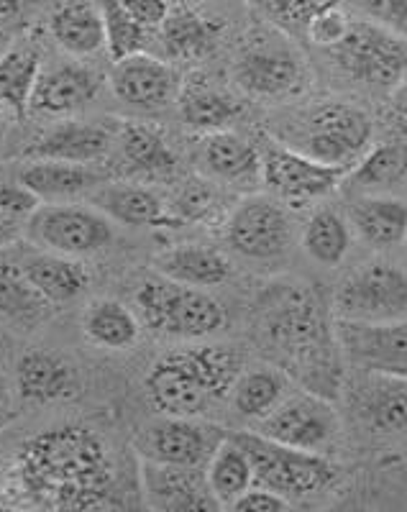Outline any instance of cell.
I'll use <instances>...</instances> for the list:
<instances>
[{"mask_svg": "<svg viewBox=\"0 0 407 512\" xmlns=\"http://www.w3.org/2000/svg\"><path fill=\"white\" fill-rule=\"evenodd\" d=\"M18 182L29 187L41 203H70L85 192H93L103 185V175L93 164L52 162V159H29Z\"/></svg>", "mask_w": 407, "mask_h": 512, "instance_id": "26", "label": "cell"}, {"mask_svg": "<svg viewBox=\"0 0 407 512\" xmlns=\"http://www.w3.org/2000/svg\"><path fill=\"white\" fill-rule=\"evenodd\" d=\"M367 11L374 21L407 39V0H367Z\"/></svg>", "mask_w": 407, "mask_h": 512, "instance_id": "46", "label": "cell"}, {"mask_svg": "<svg viewBox=\"0 0 407 512\" xmlns=\"http://www.w3.org/2000/svg\"><path fill=\"white\" fill-rule=\"evenodd\" d=\"M295 502H290L287 497H282L280 492H274V489L262 487V484H254L239 497V500L233 502L231 510L239 512H285Z\"/></svg>", "mask_w": 407, "mask_h": 512, "instance_id": "43", "label": "cell"}, {"mask_svg": "<svg viewBox=\"0 0 407 512\" xmlns=\"http://www.w3.org/2000/svg\"><path fill=\"white\" fill-rule=\"evenodd\" d=\"M223 24L203 16L198 8L172 6L167 21L159 26L157 36L169 59L177 62H203L216 52Z\"/></svg>", "mask_w": 407, "mask_h": 512, "instance_id": "28", "label": "cell"}, {"mask_svg": "<svg viewBox=\"0 0 407 512\" xmlns=\"http://www.w3.org/2000/svg\"><path fill=\"white\" fill-rule=\"evenodd\" d=\"M21 231H24V223L13 221V218L0 213V249L16 244V241L21 239Z\"/></svg>", "mask_w": 407, "mask_h": 512, "instance_id": "48", "label": "cell"}, {"mask_svg": "<svg viewBox=\"0 0 407 512\" xmlns=\"http://www.w3.org/2000/svg\"><path fill=\"white\" fill-rule=\"evenodd\" d=\"M269 24L292 36H305L320 13L344 6V0H249Z\"/></svg>", "mask_w": 407, "mask_h": 512, "instance_id": "39", "label": "cell"}, {"mask_svg": "<svg viewBox=\"0 0 407 512\" xmlns=\"http://www.w3.org/2000/svg\"><path fill=\"white\" fill-rule=\"evenodd\" d=\"M198 162L203 175L213 182L228 187L254 192L256 185H262V152L259 141H249L241 134L226 128L203 134L198 149Z\"/></svg>", "mask_w": 407, "mask_h": 512, "instance_id": "21", "label": "cell"}, {"mask_svg": "<svg viewBox=\"0 0 407 512\" xmlns=\"http://www.w3.org/2000/svg\"><path fill=\"white\" fill-rule=\"evenodd\" d=\"M52 305L26 280L21 264H0V315L16 323H36L47 315Z\"/></svg>", "mask_w": 407, "mask_h": 512, "instance_id": "38", "label": "cell"}, {"mask_svg": "<svg viewBox=\"0 0 407 512\" xmlns=\"http://www.w3.org/2000/svg\"><path fill=\"white\" fill-rule=\"evenodd\" d=\"M116 144L123 162L141 175H169L177 167V154L169 149L157 128L139 121H123L116 128Z\"/></svg>", "mask_w": 407, "mask_h": 512, "instance_id": "34", "label": "cell"}, {"mask_svg": "<svg viewBox=\"0 0 407 512\" xmlns=\"http://www.w3.org/2000/svg\"><path fill=\"white\" fill-rule=\"evenodd\" d=\"M213 210V192L205 185H187L185 192L177 198V221H200Z\"/></svg>", "mask_w": 407, "mask_h": 512, "instance_id": "45", "label": "cell"}, {"mask_svg": "<svg viewBox=\"0 0 407 512\" xmlns=\"http://www.w3.org/2000/svg\"><path fill=\"white\" fill-rule=\"evenodd\" d=\"M49 34L72 57H93L105 47V21L100 6L88 0L64 3L49 18Z\"/></svg>", "mask_w": 407, "mask_h": 512, "instance_id": "32", "label": "cell"}, {"mask_svg": "<svg viewBox=\"0 0 407 512\" xmlns=\"http://www.w3.org/2000/svg\"><path fill=\"white\" fill-rule=\"evenodd\" d=\"M349 26H351V16L344 11V6H338V8H331V11H326V13H320L313 24L308 26V34L305 36L313 41L315 47L326 49L328 52V49L336 47L338 41L344 39L346 31H349Z\"/></svg>", "mask_w": 407, "mask_h": 512, "instance_id": "41", "label": "cell"}, {"mask_svg": "<svg viewBox=\"0 0 407 512\" xmlns=\"http://www.w3.org/2000/svg\"><path fill=\"white\" fill-rule=\"evenodd\" d=\"M336 333L349 367L407 379V318L390 323L336 320Z\"/></svg>", "mask_w": 407, "mask_h": 512, "instance_id": "15", "label": "cell"}, {"mask_svg": "<svg viewBox=\"0 0 407 512\" xmlns=\"http://www.w3.org/2000/svg\"><path fill=\"white\" fill-rule=\"evenodd\" d=\"M256 141L262 152V185L290 210L310 208L344 185L349 169L315 162L277 141L272 134H259Z\"/></svg>", "mask_w": 407, "mask_h": 512, "instance_id": "10", "label": "cell"}, {"mask_svg": "<svg viewBox=\"0 0 407 512\" xmlns=\"http://www.w3.org/2000/svg\"><path fill=\"white\" fill-rule=\"evenodd\" d=\"M351 231L372 249L407 244V200L392 195H354L349 203Z\"/></svg>", "mask_w": 407, "mask_h": 512, "instance_id": "24", "label": "cell"}, {"mask_svg": "<svg viewBox=\"0 0 407 512\" xmlns=\"http://www.w3.org/2000/svg\"><path fill=\"white\" fill-rule=\"evenodd\" d=\"M228 431L208 418H180L159 415L136 438L139 459L172 466H198L205 469L210 456L216 454Z\"/></svg>", "mask_w": 407, "mask_h": 512, "instance_id": "14", "label": "cell"}, {"mask_svg": "<svg viewBox=\"0 0 407 512\" xmlns=\"http://www.w3.org/2000/svg\"><path fill=\"white\" fill-rule=\"evenodd\" d=\"M251 336L297 387L333 402L344 395L346 359L336 315L313 285L300 280L269 285L251 308Z\"/></svg>", "mask_w": 407, "mask_h": 512, "instance_id": "1", "label": "cell"}, {"mask_svg": "<svg viewBox=\"0 0 407 512\" xmlns=\"http://www.w3.org/2000/svg\"><path fill=\"white\" fill-rule=\"evenodd\" d=\"M108 85H111L113 95L128 108L157 113L164 111L169 103H177L182 77L164 59L149 52H139L113 62Z\"/></svg>", "mask_w": 407, "mask_h": 512, "instance_id": "17", "label": "cell"}, {"mask_svg": "<svg viewBox=\"0 0 407 512\" xmlns=\"http://www.w3.org/2000/svg\"><path fill=\"white\" fill-rule=\"evenodd\" d=\"M18 397L31 405H52L75 395L77 379L62 356L49 351H26L16 364Z\"/></svg>", "mask_w": 407, "mask_h": 512, "instance_id": "29", "label": "cell"}, {"mask_svg": "<svg viewBox=\"0 0 407 512\" xmlns=\"http://www.w3.org/2000/svg\"><path fill=\"white\" fill-rule=\"evenodd\" d=\"M21 8H24V0H0V26L13 21L21 13Z\"/></svg>", "mask_w": 407, "mask_h": 512, "instance_id": "49", "label": "cell"}, {"mask_svg": "<svg viewBox=\"0 0 407 512\" xmlns=\"http://www.w3.org/2000/svg\"><path fill=\"white\" fill-rule=\"evenodd\" d=\"M233 438L246 448L254 466V484L274 489L290 502L308 500L336 484L338 466L328 454H313L285 446L256 431H239Z\"/></svg>", "mask_w": 407, "mask_h": 512, "instance_id": "8", "label": "cell"}, {"mask_svg": "<svg viewBox=\"0 0 407 512\" xmlns=\"http://www.w3.org/2000/svg\"><path fill=\"white\" fill-rule=\"evenodd\" d=\"M0 118H3V105H0Z\"/></svg>", "mask_w": 407, "mask_h": 512, "instance_id": "52", "label": "cell"}, {"mask_svg": "<svg viewBox=\"0 0 407 512\" xmlns=\"http://www.w3.org/2000/svg\"><path fill=\"white\" fill-rule=\"evenodd\" d=\"M26 280L34 285L49 305H67L90 287L88 267L77 256L57 254V251H36L21 262Z\"/></svg>", "mask_w": 407, "mask_h": 512, "instance_id": "27", "label": "cell"}, {"mask_svg": "<svg viewBox=\"0 0 407 512\" xmlns=\"http://www.w3.org/2000/svg\"><path fill=\"white\" fill-rule=\"evenodd\" d=\"M26 233L41 249L67 256H93L113 244L116 228L103 210L82 203H47L26 221Z\"/></svg>", "mask_w": 407, "mask_h": 512, "instance_id": "12", "label": "cell"}, {"mask_svg": "<svg viewBox=\"0 0 407 512\" xmlns=\"http://www.w3.org/2000/svg\"><path fill=\"white\" fill-rule=\"evenodd\" d=\"M292 379L280 367H251L244 369L231 390V408L239 418L251 425L267 418L282 400L292 392Z\"/></svg>", "mask_w": 407, "mask_h": 512, "instance_id": "33", "label": "cell"}, {"mask_svg": "<svg viewBox=\"0 0 407 512\" xmlns=\"http://www.w3.org/2000/svg\"><path fill=\"white\" fill-rule=\"evenodd\" d=\"M336 320L390 323L407 318V272L384 259H372L349 272L333 292Z\"/></svg>", "mask_w": 407, "mask_h": 512, "instance_id": "9", "label": "cell"}, {"mask_svg": "<svg viewBox=\"0 0 407 512\" xmlns=\"http://www.w3.org/2000/svg\"><path fill=\"white\" fill-rule=\"evenodd\" d=\"M41 70L39 49L31 44L8 47L0 54V105L16 116H26Z\"/></svg>", "mask_w": 407, "mask_h": 512, "instance_id": "35", "label": "cell"}, {"mask_svg": "<svg viewBox=\"0 0 407 512\" xmlns=\"http://www.w3.org/2000/svg\"><path fill=\"white\" fill-rule=\"evenodd\" d=\"M177 111L187 128L198 134H213V131H226L231 123L239 121L244 103L208 72L192 70L190 75L182 77Z\"/></svg>", "mask_w": 407, "mask_h": 512, "instance_id": "22", "label": "cell"}, {"mask_svg": "<svg viewBox=\"0 0 407 512\" xmlns=\"http://www.w3.org/2000/svg\"><path fill=\"white\" fill-rule=\"evenodd\" d=\"M41 200L36 198L34 192L29 190L26 185H0V213L13 221H21L26 226L31 216H34V210L39 208Z\"/></svg>", "mask_w": 407, "mask_h": 512, "instance_id": "42", "label": "cell"}, {"mask_svg": "<svg viewBox=\"0 0 407 512\" xmlns=\"http://www.w3.org/2000/svg\"><path fill=\"white\" fill-rule=\"evenodd\" d=\"M123 8L128 11V16L134 18L141 29L157 34L159 26L167 21L169 11H172V3L169 0H121Z\"/></svg>", "mask_w": 407, "mask_h": 512, "instance_id": "44", "label": "cell"}, {"mask_svg": "<svg viewBox=\"0 0 407 512\" xmlns=\"http://www.w3.org/2000/svg\"><path fill=\"white\" fill-rule=\"evenodd\" d=\"M103 75L82 62H62L41 70L29 113L39 118H70L100 95Z\"/></svg>", "mask_w": 407, "mask_h": 512, "instance_id": "19", "label": "cell"}, {"mask_svg": "<svg viewBox=\"0 0 407 512\" xmlns=\"http://www.w3.org/2000/svg\"><path fill=\"white\" fill-rule=\"evenodd\" d=\"M98 6L105 21V49H108L113 62L131 57V54L146 52L152 31L141 29L134 18L128 16L121 0H100Z\"/></svg>", "mask_w": 407, "mask_h": 512, "instance_id": "40", "label": "cell"}, {"mask_svg": "<svg viewBox=\"0 0 407 512\" xmlns=\"http://www.w3.org/2000/svg\"><path fill=\"white\" fill-rule=\"evenodd\" d=\"M205 477H208L210 492L218 505L228 507V510L246 489L254 487V466H251L246 448L233 438V433H228L221 446L216 448V454L210 456Z\"/></svg>", "mask_w": 407, "mask_h": 512, "instance_id": "36", "label": "cell"}, {"mask_svg": "<svg viewBox=\"0 0 407 512\" xmlns=\"http://www.w3.org/2000/svg\"><path fill=\"white\" fill-rule=\"evenodd\" d=\"M407 182V141H384L369 146V152L346 172L344 185L354 195H387L392 187Z\"/></svg>", "mask_w": 407, "mask_h": 512, "instance_id": "31", "label": "cell"}, {"mask_svg": "<svg viewBox=\"0 0 407 512\" xmlns=\"http://www.w3.org/2000/svg\"><path fill=\"white\" fill-rule=\"evenodd\" d=\"M82 333L90 344L105 351H128L139 344L141 326L134 308L113 297H98L82 310Z\"/></svg>", "mask_w": 407, "mask_h": 512, "instance_id": "30", "label": "cell"}, {"mask_svg": "<svg viewBox=\"0 0 407 512\" xmlns=\"http://www.w3.org/2000/svg\"><path fill=\"white\" fill-rule=\"evenodd\" d=\"M90 205L103 210L113 223L131 228H175L177 216L167 208L152 187L131 185V182H111L100 185L90 195Z\"/></svg>", "mask_w": 407, "mask_h": 512, "instance_id": "23", "label": "cell"}, {"mask_svg": "<svg viewBox=\"0 0 407 512\" xmlns=\"http://www.w3.org/2000/svg\"><path fill=\"white\" fill-rule=\"evenodd\" d=\"M349 390L351 418L374 438H395L407 433V379L361 372Z\"/></svg>", "mask_w": 407, "mask_h": 512, "instance_id": "16", "label": "cell"}, {"mask_svg": "<svg viewBox=\"0 0 407 512\" xmlns=\"http://www.w3.org/2000/svg\"><path fill=\"white\" fill-rule=\"evenodd\" d=\"M231 72L233 82L262 103L297 98L310 88L308 59L277 26L249 31L233 54Z\"/></svg>", "mask_w": 407, "mask_h": 512, "instance_id": "5", "label": "cell"}, {"mask_svg": "<svg viewBox=\"0 0 407 512\" xmlns=\"http://www.w3.org/2000/svg\"><path fill=\"white\" fill-rule=\"evenodd\" d=\"M139 482L146 505L162 512H213L223 510L210 492L205 469L139 461Z\"/></svg>", "mask_w": 407, "mask_h": 512, "instance_id": "18", "label": "cell"}, {"mask_svg": "<svg viewBox=\"0 0 407 512\" xmlns=\"http://www.w3.org/2000/svg\"><path fill=\"white\" fill-rule=\"evenodd\" d=\"M6 49H8V36L3 34V31H0V54L6 52Z\"/></svg>", "mask_w": 407, "mask_h": 512, "instance_id": "51", "label": "cell"}, {"mask_svg": "<svg viewBox=\"0 0 407 512\" xmlns=\"http://www.w3.org/2000/svg\"><path fill=\"white\" fill-rule=\"evenodd\" d=\"M244 359L228 344L192 341L154 361L144 377V395L157 415L205 418L231 397Z\"/></svg>", "mask_w": 407, "mask_h": 512, "instance_id": "3", "label": "cell"}, {"mask_svg": "<svg viewBox=\"0 0 407 512\" xmlns=\"http://www.w3.org/2000/svg\"><path fill=\"white\" fill-rule=\"evenodd\" d=\"M172 6H190V8H198L203 6V3H208V0H169Z\"/></svg>", "mask_w": 407, "mask_h": 512, "instance_id": "50", "label": "cell"}, {"mask_svg": "<svg viewBox=\"0 0 407 512\" xmlns=\"http://www.w3.org/2000/svg\"><path fill=\"white\" fill-rule=\"evenodd\" d=\"M305 254L320 267H338L351 251V223L338 210L318 208L300 236Z\"/></svg>", "mask_w": 407, "mask_h": 512, "instance_id": "37", "label": "cell"}, {"mask_svg": "<svg viewBox=\"0 0 407 512\" xmlns=\"http://www.w3.org/2000/svg\"><path fill=\"white\" fill-rule=\"evenodd\" d=\"M328 57L346 80L372 93L390 95L407 75V39L374 18H351Z\"/></svg>", "mask_w": 407, "mask_h": 512, "instance_id": "7", "label": "cell"}, {"mask_svg": "<svg viewBox=\"0 0 407 512\" xmlns=\"http://www.w3.org/2000/svg\"><path fill=\"white\" fill-rule=\"evenodd\" d=\"M290 208L269 192H249L223 221V241L249 262H274L292 246Z\"/></svg>", "mask_w": 407, "mask_h": 512, "instance_id": "11", "label": "cell"}, {"mask_svg": "<svg viewBox=\"0 0 407 512\" xmlns=\"http://www.w3.org/2000/svg\"><path fill=\"white\" fill-rule=\"evenodd\" d=\"M113 461L103 438L85 425L49 428L16 448L0 492L11 505L90 510L108 505Z\"/></svg>", "mask_w": 407, "mask_h": 512, "instance_id": "2", "label": "cell"}, {"mask_svg": "<svg viewBox=\"0 0 407 512\" xmlns=\"http://www.w3.org/2000/svg\"><path fill=\"white\" fill-rule=\"evenodd\" d=\"M116 144V131L98 121H59L41 131L24 149L26 159H52V162L95 164L108 157Z\"/></svg>", "mask_w": 407, "mask_h": 512, "instance_id": "20", "label": "cell"}, {"mask_svg": "<svg viewBox=\"0 0 407 512\" xmlns=\"http://www.w3.org/2000/svg\"><path fill=\"white\" fill-rule=\"evenodd\" d=\"M134 310L146 331L177 341H205L226 326V308L208 290L182 285L159 272L139 282Z\"/></svg>", "mask_w": 407, "mask_h": 512, "instance_id": "6", "label": "cell"}, {"mask_svg": "<svg viewBox=\"0 0 407 512\" xmlns=\"http://www.w3.org/2000/svg\"><path fill=\"white\" fill-rule=\"evenodd\" d=\"M272 136L315 162L351 169L372 146L374 118L351 100H320Z\"/></svg>", "mask_w": 407, "mask_h": 512, "instance_id": "4", "label": "cell"}, {"mask_svg": "<svg viewBox=\"0 0 407 512\" xmlns=\"http://www.w3.org/2000/svg\"><path fill=\"white\" fill-rule=\"evenodd\" d=\"M390 116L395 126L407 136V75L390 93Z\"/></svg>", "mask_w": 407, "mask_h": 512, "instance_id": "47", "label": "cell"}, {"mask_svg": "<svg viewBox=\"0 0 407 512\" xmlns=\"http://www.w3.org/2000/svg\"><path fill=\"white\" fill-rule=\"evenodd\" d=\"M251 431L300 451L328 454L341 436V415L333 400L297 387Z\"/></svg>", "mask_w": 407, "mask_h": 512, "instance_id": "13", "label": "cell"}, {"mask_svg": "<svg viewBox=\"0 0 407 512\" xmlns=\"http://www.w3.org/2000/svg\"><path fill=\"white\" fill-rule=\"evenodd\" d=\"M154 269L169 280L200 290L226 285L233 274V264L226 251L205 244H177L164 249L162 254L154 256Z\"/></svg>", "mask_w": 407, "mask_h": 512, "instance_id": "25", "label": "cell"}]
</instances>
